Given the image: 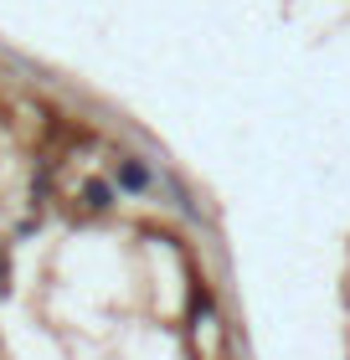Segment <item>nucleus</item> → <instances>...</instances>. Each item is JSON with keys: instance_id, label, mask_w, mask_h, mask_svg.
<instances>
[{"instance_id": "obj_1", "label": "nucleus", "mask_w": 350, "mask_h": 360, "mask_svg": "<svg viewBox=\"0 0 350 360\" xmlns=\"http://www.w3.org/2000/svg\"><path fill=\"white\" fill-rule=\"evenodd\" d=\"M119 186L124 191H144L149 186V170L139 165V160H119Z\"/></svg>"}, {"instance_id": "obj_2", "label": "nucleus", "mask_w": 350, "mask_h": 360, "mask_svg": "<svg viewBox=\"0 0 350 360\" xmlns=\"http://www.w3.org/2000/svg\"><path fill=\"white\" fill-rule=\"evenodd\" d=\"M82 201H88V206H98V211H108V206H113V191L104 186V180H93V186L82 191Z\"/></svg>"}, {"instance_id": "obj_3", "label": "nucleus", "mask_w": 350, "mask_h": 360, "mask_svg": "<svg viewBox=\"0 0 350 360\" xmlns=\"http://www.w3.org/2000/svg\"><path fill=\"white\" fill-rule=\"evenodd\" d=\"M6 283H11V252L0 248V293H6Z\"/></svg>"}]
</instances>
